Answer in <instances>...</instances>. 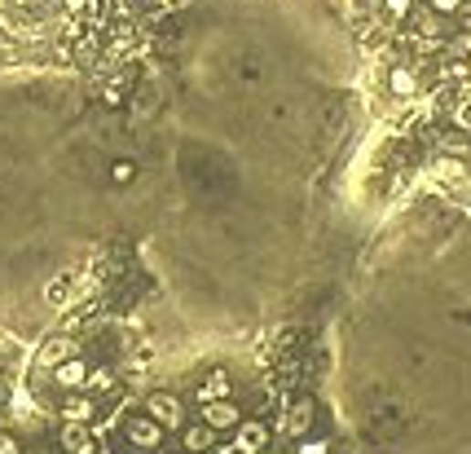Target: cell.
<instances>
[{
	"instance_id": "1",
	"label": "cell",
	"mask_w": 471,
	"mask_h": 454,
	"mask_svg": "<svg viewBox=\"0 0 471 454\" xmlns=\"http://www.w3.org/2000/svg\"><path fill=\"white\" fill-rule=\"evenodd\" d=\"M124 441H128V450H137V454H159L163 441H168V432L141 410V415H128L124 419Z\"/></svg>"
},
{
	"instance_id": "2",
	"label": "cell",
	"mask_w": 471,
	"mask_h": 454,
	"mask_svg": "<svg viewBox=\"0 0 471 454\" xmlns=\"http://www.w3.org/2000/svg\"><path fill=\"white\" fill-rule=\"evenodd\" d=\"M146 415L163 432H181V428H185V402H181L176 393H168V388H154V393H150V397H146Z\"/></svg>"
},
{
	"instance_id": "3",
	"label": "cell",
	"mask_w": 471,
	"mask_h": 454,
	"mask_svg": "<svg viewBox=\"0 0 471 454\" xmlns=\"http://www.w3.org/2000/svg\"><path fill=\"white\" fill-rule=\"evenodd\" d=\"M199 424H207V428L221 437V432H234L238 424H243V410H238L234 397H225V402H207V406H199Z\"/></svg>"
},
{
	"instance_id": "4",
	"label": "cell",
	"mask_w": 471,
	"mask_h": 454,
	"mask_svg": "<svg viewBox=\"0 0 471 454\" xmlns=\"http://www.w3.org/2000/svg\"><path fill=\"white\" fill-rule=\"evenodd\" d=\"M269 450V424L265 419H243L234 428V454H265Z\"/></svg>"
},
{
	"instance_id": "5",
	"label": "cell",
	"mask_w": 471,
	"mask_h": 454,
	"mask_svg": "<svg viewBox=\"0 0 471 454\" xmlns=\"http://www.w3.org/2000/svg\"><path fill=\"white\" fill-rule=\"evenodd\" d=\"M58 415H62V424H93L98 419V397H89L84 388L79 393H62Z\"/></svg>"
},
{
	"instance_id": "6",
	"label": "cell",
	"mask_w": 471,
	"mask_h": 454,
	"mask_svg": "<svg viewBox=\"0 0 471 454\" xmlns=\"http://www.w3.org/2000/svg\"><path fill=\"white\" fill-rule=\"evenodd\" d=\"M67 357H79V340H75V335H53V340H45V344H40L36 366H40V371H58Z\"/></svg>"
},
{
	"instance_id": "7",
	"label": "cell",
	"mask_w": 471,
	"mask_h": 454,
	"mask_svg": "<svg viewBox=\"0 0 471 454\" xmlns=\"http://www.w3.org/2000/svg\"><path fill=\"white\" fill-rule=\"evenodd\" d=\"M313 419H318V406H313V397H299V402L287 410L282 432H287L291 441H304V437H313Z\"/></svg>"
},
{
	"instance_id": "8",
	"label": "cell",
	"mask_w": 471,
	"mask_h": 454,
	"mask_svg": "<svg viewBox=\"0 0 471 454\" xmlns=\"http://www.w3.org/2000/svg\"><path fill=\"white\" fill-rule=\"evenodd\" d=\"M58 450L62 454H93L98 450V432L89 424H62L58 432Z\"/></svg>"
},
{
	"instance_id": "9",
	"label": "cell",
	"mask_w": 471,
	"mask_h": 454,
	"mask_svg": "<svg viewBox=\"0 0 471 454\" xmlns=\"http://www.w3.org/2000/svg\"><path fill=\"white\" fill-rule=\"evenodd\" d=\"M49 375H53V384H58L62 393H79V388H84V379H89V362H84V357H67V362H62L58 371H49Z\"/></svg>"
},
{
	"instance_id": "10",
	"label": "cell",
	"mask_w": 471,
	"mask_h": 454,
	"mask_svg": "<svg viewBox=\"0 0 471 454\" xmlns=\"http://www.w3.org/2000/svg\"><path fill=\"white\" fill-rule=\"evenodd\" d=\"M229 393H234V379H229L225 366H216V371H207V379L199 384V393H194V397H199V406H207V402H225Z\"/></svg>"
},
{
	"instance_id": "11",
	"label": "cell",
	"mask_w": 471,
	"mask_h": 454,
	"mask_svg": "<svg viewBox=\"0 0 471 454\" xmlns=\"http://www.w3.org/2000/svg\"><path fill=\"white\" fill-rule=\"evenodd\" d=\"M419 89H423V79L414 67H392L388 71V93L401 101H410V98H419Z\"/></svg>"
},
{
	"instance_id": "12",
	"label": "cell",
	"mask_w": 471,
	"mask_h": 454,
	"mask_svg": "<svg viewBox=\"0 0 471 454\" xmlns=\"http://www.w3.org/2000/svg\"><path fill=\"white\" fill-rule=\"evenodd\" d=\"M181 450L185 454H212L216 450V432L207 424H185L181 428Z\"/></svg>"
},
{
	"instance_id": "13",
	"label": "cell",
	"mask_w": 471,
	"mask_h": 454,
	"mask_svg": "<svg viewBox=\"0 0 471 454\" xmlns=\"http://www.w3.org/2000/svg\"><path fill=\"white\" fill-rule=\"evenodd\" d=\"M84 393H89V397H110V393H115V371H110V366H89V379H84Z\"/></svg>"
},
{
	"instance_id": "14",
	"label": "cell",
	"mask_w": 471,
	"mask_h": 454,
	"mask_svg": "<svg viewBox=\"0 0 471 454\" xmlns=\"http://www.w3.org/2000/svg\"><path fill=\"white\" fill-rule=\"evenodd\" d=\"M75 287H79V282H75V274H58V278L49 282V287H45V301L62 309V304H67V301L75 296Z\"/></svg>"
},
{
	"instance_id": "15",
	"label": "cell",
	"mask_w": 471,
	"mask_h": 454,
	"mask_svg": "<svg viewBox=\"0 0 471 454\" xmlns=\"http://www.w3.org/2000/svg\"><path fill=\"white\" fill-rule=\"evenodd\" d=\"M467 5L471 0H423V9H432V14H436V18H463V14H467Z\"/></svg>"
},
{
	"instance_id": "16",
	"label": "cell",
	"mask_w": 471,
	"mask_h": 454,
	"mask_svg": "<svg viewBox=\"0 0 471 454\" xmlns=\"http://www.w3.org/2000/svg\"><path fill=\"white\" fill-rule=\"evenodd\" d=\"M379 9L388 14V23H410V14H414V0H379Z\"/></svg>"
},
{
	"instance_id": "17",
	"label": "cell",
	"mask_w": 471,
	"mask_h": 454,
	"mask_svg": "<svg viewBox=\"0 0 471 454\" xmlns=\"http://www.w3.org/2000/svg\"><path fill=\"white\" fill-rule=\"evenodd\" d=\"M436 177H445V181H463L467 177V164H463V159H436Z\"/></svg>"
},
{
	"instance_id": "18",
	"label": "cell",
	"mask_w": 471,
	"mask_h": 454,
	"mask_svg": "<svg viewBox=\"0 0 471 454\" xmlns=\"http://www.w3.org/2000/svg\"><path fill=\"white\" fill-rule=\"evenodd\" d=\"M454 128H458V132H471V93L454 101Z\"/></svg>"
},
{
	"instance_id": "19",
	"label": "cell",
	"mask_w": 471,
	"mask_h": 454,
	"mask_svg": "<svg viewBox=\"0 0 471 454\" xmlns=\"http://www.w3.org/2000/svg\"><path fill=\"white\" fill-rule=\"evenodd\" d=\"M296 454H330V441L326 437H304V441H296Z\"/></svg>"
},
{
	"instance_id": "20",
	"label": "cell",
	"mask_w": 471,
	"mask_h": 454,
	"mask_svg": "<svg viewBox=\"0 0 471 454\" xmlns=\"http://www.w3.org/2000/svg\"><path fill=\"white\" fill-rule=\"evenodd\" d=\"M132 177H137V168H132L128 159H124V164H115V168H110V181H115V185H128Z\"/></svg>"
},
{
	"instance_id": "21",
	"label": "cell",
	"mask_w": 471,
	"mask_h": 454,
	"mask_svg": "<svg viewBox=\"0 0 471 454\" xmlns=\"http://www.w3.org/2000/svg\"><path fill=\"white\" fill-rule=\"evenodd\" d=\"M0 454H23V446H18V437L0 432Z\"/></svg>"
},
{
	"instance_id": "22",
	"label": "cell",
	"mask_w": 471,
	"mask_h": 454,
	"mask_svg": "<svg viewBox=\"0 0 471 454\" xmlns=\"http://www.w3.org/2000/svg\"><path fill=\"white\" fill-rule=\"evenodd\" d=\"M36 454H62V450H36Z\"/></svg>"
},
{
	"instance_id": "23",
	"label": "cell",
	"mask_w": 471,
	"mask_h": 454,
	"mask_svg": "<svg viewBox=\"0 0 471 454\" xmlns=\"http://www.w3.org/2000/svg\"><path fill=\"white\" fill-rule=\"evenodd\" d=\"M93 454H106V450H101V446H98V450H93Z\"/></svg>"
},
{
	"instance_id": "24",
	"label": "cell",
	"mask_w": 471,
	"mask_h": 454,
	"mask_svg": "<svg viewBox=\"0 0 471 454\" xmlns=\"http://www.w3.org/2000/svg\"><path fill=\"white\" fill-rule=\"evenodd\" d=\"M159 454H163V450H159Z\"/></svg>"
}]
</instances>
